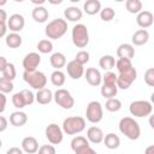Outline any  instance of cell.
I'll return each instance as SVG.
<instances>
[{"mask_svg":"<svg viewBox=\"0 0 154 154\" xmlns=\"http://www.w3.org/2000/svg\"><path fill=\"white\" fill-rule=\"evenodd\" d=\"M116 66H117V70L118 72H125L128 70H130L132 67V64H131V60L129 59H118L116 61Z\"/></svg>","mask_w":154,"mask_h":154,"instance_id":"obj_35","label":"cell"},{"mask_svg":"<svg viewBox=\"0 0 154 154\" xmlns=\"http://www.w3.org/2000/svg\"><path fill=\"white\" fill-rule=\"evenodd\" d=\"M114 16H116V13L112 7H105L100 11V17L103 22H111L114 18Z\"/></svg>","mask_w":154,"mask_h":154,"instance_id":"obj_37","label":"cell"},{"mask_svg":"<svg viewBox=\"0 0 154 154\" xmlns=\"http://www.w3.org/2000/svg\"><path fill=\"white\" fill-rule=\"evenodd\" d=\"M6 65H7V60H6V58L0 57V72L4 71V69L6 67Z\"/></svg>","mask_w":154,"mask_h":154,"instance_id":"obj_51","label":"cell"},{"mask_svg":"<svg viewBox=\"0 0 154 154\" xmlns=\"http://www.w3.org/2000/svg\"><path fill=\"white\" fill-rule=\"evenodd\" d=\"M12 103H13V106L16 108H23V107H25V102H24V99H23L20 91L13 94V96H12Z\"/></svg>","mask_w":154,"mask_h":154,"instance_id":"obj_39","label":"cell"},{"mask_svg":"<svg viewBox=\"0 0 154 154\" xmlns=\"http://www.w3.org/2000/svg\"><path fill=\"white\" fill-rule=\"evenodd\" d=\"M75 61L83 66L84 64H87V63L89 61V53H88L87 51H81V52H78V53L76 54V57H75Z\"/></svg>","mask_w":154,"mask_h":154,"instance_id":"obj_38","label":"cell"},{"mask_svg":"<svg viewBox=\"0 0 154 154\" xmlns=\"http://www.w3.org/2000/svg\"><path fill=\"white\" fill-rule=\"evenodd\" d=\"M87 143H89V142H88V140L85 137H83V136H76L71 141V148H72V150H75L76 148H78V147H81L83 144H87Z\"/></svg>","mask_w":154,"mask_h":154,"instance_id":"obj_40","label":"cell"},{"mask_svg":"<svg viewBox=\"0 0 154 154\" xmlns=\"http://www.w3.org/2000/svg\"><path fill=\"white\" fill-rule=\"evenodd\" d=\"M99 65H100L101 69L109 71L111 69H113V67L116 66V59H114V57H112V55H103V57L100 58Z\"/></svg>","mask_w":154,"mask_h":154,"instance_id":"obj_29","label":"cell"},{"mask_svg":"<svg viewBox=\"0 0 154 154\" xmlns=\"http://www.w3.org/2000/svg\"><path fill=\"white\" fill-rule=\"evenodd\" d=\"M153 20H154V16L149 11H141L137 14V18H136V22H137L138 26H141L144 30L153 24Z\"/></svg>","mask_w":154,"mask_h":154,"instance_id":"obj_14","label":"cell"},{"mask_svg":"<svg viewBox=\"0 0 154 154\" xmlns=\"http://www.w3.org/2000/svg\"><path fill=\"white\" fill-rule=\"evenodd\" d=\"M16 75H17V72H16L14 65H13L12 63H7L6 67H5L4 71H2V77H5V78L8 79V81H13V79L16 78Z\"/></svg>","mask_w":154,"mask_h":154,"instance_id":"obj_33","label":"cell"},{"mask_svg":"<svg viewBox=\"0 0 154 154\" xmlns=\"http://www.w3.org/2000/svg\"><path fill=\"white\" fill-rule=\"evenodd\" d=\"M66 70H67V75H69L72 79H79V78L83 76V73H84L83 66L79 65L78 63H76L75 60H71L70 63H67Z\"/></svg>","mask_w":154,"mask_h":154,"instance_id":"obj_15","label":"cell"},{"mask_svg":"<svg viewBox=\"0 0 154 154\" xmlns=\"http://www.w3.org/2000/svg\"><path fill=\"white\" fill-rule=\"evenodd\" d=\"M82 10H79L77 6H70L64 10V16L70 22H77L82 18Z\"/></svg>","mask_w":154,"mask_h":154,"instance_id":"obj_20","label":"cell"},{"mask_svg":"<svg viewBox=\"0 0 154 154\" xmlns=\"http://www.w3.org/2000/svg\"><path fill=\"white\" fill-rule=\"evenodd\" d=\"M6 96L5 94L0 93V113H2L5 111V107H6Z\"/></svg>","mask_w":154,"mask_h":154,"instance_id":"obj_46","label":"cell"},{"mask_svg":"<svg viewBox=\"0 0 154 154\" xmlns=\"http://www.w3.org/2000/svg\"><path fill=\"white\" fill-rule=\"evenodd\" d=\"M49 63L52 65V67H54L55 70H60L61 67H64L66 65V58L63 53L60 52H55L51 55L49 58Z\"/></svg>","mask_w":154,"mask_h":154,"instance_id":"obj_22","label":"cell"},{"mask_svg":"<svg viewBox=\"0 0 154 154\" xmlns=\"http://www.w3.org/2000/svg\"><path fill=\"white\" fill-rule=\"evenodd\" d=\"M31 16H32V18H34L35 22H37V23H45L48 19V11L43 6H36L32 10Z\"/></svg>","mask_w":154,"mask_h":154,"instance_id":"obj_24","label":"cell"},{"mask_svg":"<svg viewBox=\"0 0 154 154\" xmlns=\"http://www.w3.org/2000/svg\"><path fill=\"white\" fill-rule=\"evenodd\" d=\"M103 136L105 135H103L102 130L100 128H97V126H91L87 131V138H88V141H90L91 143H95V144L101 143L103 141Z\"/></svg>","mask_w":154,"mask_h":154,"instance_id":"obj_18","label":"cell"},{"mask_svg":"<svg viewBox=\"0 0 154 154\" xmlns=\"http://www.w3.org/2000/svg\"><path fill=\"white\" fill-rule=\"evenodd\" d=\"M144 82L149 87H154V69L153 67H149L144 72Z\"/></svg>","mask_w":154,"mask_h":154,"instance_id":"obj_43","label":"cell"},{"mask_svg":"<svg viewBox=\"0 0 154 154\" xmlns=\"http://www.w3.org/2000/svg\"><path fill=\"white\" fill-rule=\"evenodd\" d=\"M41 63V57L38 53H35V52H31L29 54H26L23 59V67H24V71L26 72H32V71H36L37 66L40 65Z\"/></svg>","mask_w":154,"mask_h":154,"instance_id":"obj_11","label":"cell"},{"mask_svg":"<svg viewBox=\"0 0 154 154\" xmlns=\"http://www.w3.org/2000/svg\"><path fill=\"white\" fill-rule=\"evenodd\" d=\"M1 146H2V142H1V140H0V148H1Z\"/></svg>","mask_w":154,"mask_h":154,"instance_id":"obj_55","label":"cell"},{"mask_svg":"<svg viewBox=\"0 0 154 154\" xmlns=\"http://www.w3.org/2000/svg\"><path fill=\"white\" fill-rule=\"evenodd\" d=\"M6 46L10 48H18L22 45V36L17 32H11L6 36Z\"/></svg>","mask_w":154,"mask_h":154,"instance_id":"obj_28","label":"cell"},{"mask_svg":"<svg viewBox=\"0 0 154 154\" xmlns=\"http://www.w3.org/2000/svg\"><path fill=\"white\" fill-rule=\"evenodd\" d=\"M13 90V83L12 81L6 79L5 77H0V93L7 94Z\"/></svg>","mask_w":154,"mask_h":154,"instance_id":"obj_36","label":"cell"},{"mask_svg":"<svg viewBox=\"0 0 154 154\" xmlns=\"http://www.w3.org/2000/svg\"><path fill=\"white\" fill-rule=\"evenodd\" d=\"M72 42L77 48H84L89 43V34L84 24H76L72 28Z\"/></svg>","mask_w":154,"mask_h":154,"instance_id":"obj_5","label":"cell"},{"mask_svg":"<svg viewBox=\"0 0 154 154\" xmlns=\"http://www.w3.org/2000/svg\"><path fill=\"white\" fill-rule=\"evenodd\" d=\"M38 154H55V148L52 144H43L38 148Z\"/></svg>","mask_w":154,"mask_h":154,"instance_id":"obj_45","label":"cell"},{"mask_svg":"<svg viewBox=\"0 0 154 154\" xmlns=\"http://www.w3.org/2000/svg\"><path fill=\"white\" fill-rule=\"evenodd\" d=\"M25 25V20L24 17L19 13H14L12 16H10V18L7 19V28L12 31V32H18L20 31Z\"/></svg>","mask_w":154,"mask_h":154,"instance_id":"obj_12","label":"cell"},{"mask_svg":"<svg viewBox=\"0 0 154 154\" xmlns=\"http://www.w3.org/2000/svg\"><path fill=\"white\" fill-rule=\"evenodd\" d=\"M67 31V22L63 18H57L52 22H49L45 29V32L48 38L58 40L65 35Z\"/></svg>","mask_w":154,"mask_h":154,"instance_id":"obj_2","label":"cell"},{"mask_svg":"<svg viewBox=\"0 0 154 154\" xmlns=\"http://www.w3.org/2000/svg\"><path fill=\"white\" fill-rule=\"evenodd\" d=\"M51 4H60L61 2V0H58V1H49Z\"/></svg>","mask_w":154,"mask_h":154,"instance_id":"obj_54","label":"cell"},{"mask_svg":"<svg viewBox=\"0 0 154 154\" xmlns=\"http://www.w3.org/2000/svg\"><path fill=\"white\" fill-rule=\"evenodd\" d=\"M117 55L119 59H129L131 60L135 55V48L130 43H122L117 48Z\"/></svg>","mask_w":154,"mask_h":154,"instance_id":"obj_17","label":"cell"},{"mask_svg":"<svg viewBox=\"0 0 154 154\" xmlns=\"http://www.w3.org/2000/svg\"><path fill=\"white\" fill-rule=\"evenodd\" d=\"M129 111L132 116L142 118V117H147L152 113L153 111V106L149 101L147 100H137V101H132L130 103Z\"/></svg>","mask_w":154,"mask_h":154,"instance_id":"obj_6","label":"cell"},{"mask_svg":"<svg viewBox=\"0 0 154 154\" xmlns=\"http://www.w3.org/2000/svg\"><path fill=\"white\" fill-rule=\"evenodd\" d=\"M6 19H7V13H6V11L2 10V8H0V24H1V23H5Z\"/></svg>","mask_w":154,"mask_h":154,"instance_id":"obj_49","label":"cell"},{"mask_svg":"<svg viewBox=\"0 0 154 154\" xmlns=\"http://www.w3.org/2000/svg\"><path fill=\"white\" fill-rule=\"evenodd\" d=\"M6 128H7V120H6V118H5V117L0 116V132L5 131V130H6Z\"/></svg>","mask_w":154,"mask_h":154,"instance_id":"obj_47","label":"cell"},{"mask_svg":"<svg viewBox=\"0 0 154 154\" xmlns=\"http://www.w3.org/2000/svg\"><path fill=\"white\" fill-rule=\"evenodd\" d=\"M22 150L28 154H34L38 150V142L35 137L28 136L22 141Z\"/></svg>","mask_w":154,"mask_h":154,"instance_id":"obj_16","label":"cell"},{"mask_svg":"<svg viewBox=\"0 0 154 154\" xmlns=\"http://www.w3.org/2000/svg\"><path fill=\"white\" fill-rule=\"evenodd\" d=\"M6 31H7V25L5 23H1L0 24V38L6 35Z\"/></svg>","mask_w":154,"mask_h":154,"instance_id":"obj_50","label":"cell"},{"mask_svg":"<svg viewBox=\"0 0 154 154\" xmlns=\"http://www.w3.org/2000/svg\"><path fill=\"white\" fill-rule=\"evenodd\" d=\"M148 40H149V32L144 29H140V30L135 31L132 35V38H131V41L135 46H143L148 42Z\"/></svg>","mask_w":154,"mask_h":154,"instance_id":"obj_19","label":"cell"},{"mask_svg":"<svg viewBox=\"0 0 154 154\" xmlns=\"http://www.w3.org/2000/svg\"><path fill=\"white\" fill-rule=\"evenodd\" d=\"M35 99L40 105H47L53 100V93L49 89L43 88L41 90H37V93L35 95Z\"/></svg>","mask_w":154,"mask_h":154,"instance_id":"obj_23","label":"cell"},{"mask_svg":"<svg viewBox=\"0 0 154 154\" xmlns=\"http://www.w3.org/2000/svg\"><path fill=\"white\" fill-rule=\"evenodd\" d=\"M144 154H154V146H149V147H147Z\"/></svg>","mask_w":154,"mask_h":154,"instance_id":"obj_52","label":"cell"},{"mask_svg":"<svg viewBox=\"0 0 154 154\" xmlns=\"http://www.w3.org/2000/svg\"><path fill=\"white\" fill-rule=\"evenodd\" d=\"M23 78L24 81L34 89L36 90H41L46 87L47 84V77L43 72L41 71H32V72H26L24 71L23 73Z\"/></svg>","mask_w":154,"mask_h":154,"instance_id":"obj_4","label":"cell"},{"mask_svg":"<svg viewBox=\"0 0 154 154\" xmlns=\"http://www.w3.org/2000/svg\"><path fill=\"white\" fill-rule=\"evenodd\" d=\"M6 0H0V6H4V5H6Z\"/></svg>","mask_w":154,"mask_h":154,"instance_id":"obj_53","label":"cell"},{"mask_svg":"<svg viewBox=\"0 0 154 154\" xmlns=\"http://www.w3.org/2000/svg\"><path fill=\"white\" fill-rule=\"evenodd\" d=\"M65 75H64V72H61L60 70H55L54 72H52V75H51V82H52V84L53 85H55V87H61V85H64V83H65Z\"/></svg>","mask_w":154,"mask_h":154,"instance_id":"obj_30","label":"cell"},{"mask_svg":"<svg viewBox=\"0 0 154 154\" xmlns=\"http://www.w3.org/2000/svg\"><path fill=\"white\" fill-rule=\"evenodd\" d=\"M125 6H126V10L134 14L135 13L138 14L142 11V2L140 0H126Z\"/></svg>","mask_w":154,"mask_h":154,"instance_id":"obj_31","label":"cell"},{"mask_svg":"<svg viewBox=\"0 0 154 154\" xmlns=\"http://www.w3.org/2000/svg\"><path fill=\"white\" fill-rule=\"evenodd\" d=\"M83 10L87 14L94 16L101 11V2L99 0H87L83 5Z\"/></svg>","mask_w":154,"mask_h":154,"instance_id":"obj_21","label":"cell"},{"mask_svg":"<svg viewBox=\"0 0 154 154\" xmlns=\"http://www.w3.org/2000/svg\"><path fill=\"white\" fill-rule=\"evenodd\" d=\"M118 93V87L117 84H108V83H103L101 87V95L105 99H112L117 95Z\"/></svg>","mask_w":154,"mask_h":154,"instance_id":"obj_26","label":"cell"},{"mask_svg":"<svg viewBox=\"0 0 154 154\" xmlns=\"http://www.w3.org/2000/svg\"><path fill=\"white\" fill-rule=\"evenodd\" d=\"M20 94H22V96H23V99H24L25 106H29V105H31V103L34 102L35 95H34L29 89H23V90L20 91Z\"/></svg>","mask_w":154,"mask_h":154,"instance_id":"obj_41","label":"cell"},{"mask_svg":"<svg viewBox=\"0 0 154 154\" xmlns=\"http://www.w3.org/2000/svg\"><path fill=\"white\" fill-rule=\"evenodd\" d=\"M63 130L58 124H49L46 128V137L52 144H59L63 141Z\"/></svg>","mask_w":154,"mask_h":154,"instance_id":"obj_10","label":"cell"},{"mask_svg":"<svg viewBox=\"0 0 154 154\" xmlns=\"http://www.w3.org/2000/svg\"><path fill=\"white\" fill-rule=\"evenodd\" d=\"M103 143L108 149H117L120 144V138L116 134H107L103 136Z\"/></svg>","mask_w":154,"mask_h":154,"instance_id":"obj_27","label":"cell"},{"mask_svg":"<svg viewBox=\"0 0 154 154\" xmlns=\"http://www.w3.org/2000/svg\"><path fill=\"white\" fill-rule=\"evenodd\" d=\"M6 154H23V150L20 148H18V147H11L6 152Z\"/></svg>","mask_w":154,"mask_h":154,"instance_id":"obj_48","label":"cell"},{"mask_svg":"<svg viewBox=\"0 0 154 154\" xmlns=\"http://www.w3.org/2000/svg\"><path fill=\"white\" fill-rule=\"evenodd\" d=\"M136 77H137V72H136L135 67H131L130 70H128L125 72H120L117 76V82H116L117 87L119 89L125 90L132 84V82L136 79Z\"/></svg>","mask_w":154,"mask_h":154,"instance_id":"obj_9","label":"cell"},{"mask_svg":"<svg viewBox=\"0 0 154 154\" xmlns=\"http://www.w3.org/2000/svg\"><path fill=\"white\" fill-rule=\"evenodd\" d=\"M37 49L40 53H43V54L51 53L53 51V43L49 40H41L37 43Z\"/></svg>","mask_w":154,"mask_h":154,"instance_id":"obj_34","label":"cell"},{"mask_svg":"<svg viewBox=\"0 0 154 154\" xmlns=\"http://www.w3.org/2000/svg\"><path fill=\"white\" fill-rule=\"evenodd\" d=\"M73 152H75V154H97V153L89 146V143L83 144V146L76 148Z\"/></svg>","mask_w":154,"mask_h":154,"instance_id":"obj_42","label":"cell"},{"mask_svg":"<svg viewBox=\"0 0 154 154\" xmlns=\"http://www.w3.org/2000/svg\"><path fill=\"white\" fill-rule=\"evenodd\" d=\"M85 129V120L82 117H67L63 122V131L67 135H76Z\"/></svg>","mask_w":154,"mask_h":154,"instance_id":"obj_3","label":"cell"},{"mask_svg":"<svg viewBox=\"0 0 154 154\" xmlns=\"http://www.w3.org/2000/svg\"><path fill=\"white\" fill-rule=\"evenodd\" d=\"M85 116H87V120L96 124L99 122H101L102 117H103V111H102V105L99 101H91L88 103L87 106V111H85Z\"/></svg>","mask_w":154,"mask_h":154,"instance_id":"obj_7","label":"cell"},{"mask_svg":"<svg viewBox=\"0 0 154 154\" xmlns=\"http://www.w3.org/2000/svg\"><path fill=\"white\" fill-rule=\"evenodd\" d=\"M84 76H85V79L87 82L93 85V87H96V85H100V83L102 82V76L100 73V71L95 67H89L87 69V71L84 72Z\"/></svg>","mask_w":154,"mask_h":154,"instance_id":"obj_13","label":"cell"},{"mask_svg":"<svg viewBox=\"0 0 154 154\" xmlns=\"http://www.w3.org/2000/svg\"><path fill=\"white\" fill-rule=\"evenodd\" d=\"M26 120H28V116L24 112H20V111L13 112L10 116V123L13 126H23L26 123Z\"/></svg>","mask_w":154,"mask_h":154,"instance_id":"obj_25","label":"cell"},{"mask_svg":"<svg viewBox=\"0 0 154 154\" xmlns=\"http://www.w3.org/2000/svg\"><path fill=\"white\" fill-rule=\"evenodd\" d=\"M119 130L123 135H125L129 140H137L141 135V129L138 123L131 117H124L119 122Z\"/></svg>","mask_w":154,"mask_h":154,"instance_id":"obj_1","label":"cell"},{"mask_svg":"<svg viewBox=\"0 0 154 154\" xmlns=\"http://www.w3.org/2000/svg\"><path fill=\"white\" fill-rule=\"evenodd\" d=\"M102 81H103V83L117 84V83H116V82H117V75L113 73V72H111V71H108V72H106L105 76L102 77Z\"/></svg>","mask_w":154,"mask_h":154,"instance_id":"obj_44","label":"cell"},{"mask_svg":"<svg viewBox=\"0 0 154 154\" xmlns=\"http://www.w3.org/2000/svg\"><path fill=\"white\" fill-rule=\"evenodd\" d=\"M105 107L108 112H118L122 108V101L116 99V97L107 99V101L105 103Z\"/></svg>","mask_w":154,"mask_h":154,"instance_id":"obj_32","label":"cell"},{"mask_svg":"<svg viewBox=\"0 0 154 154\" xmlns=\"http://www.w3.org/2000/svg\"><path fill=\"white\" fill-rule=\"evenodd\" d=\"M53 99L64 109H71L75 105V99L72 97L70 91H67L66 89H58L53 94Z\"/></svg>","mask_w":154,"mask_h":154,"instance_id":"obj_8","label":"cell"}]
</instances>
